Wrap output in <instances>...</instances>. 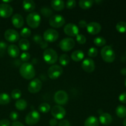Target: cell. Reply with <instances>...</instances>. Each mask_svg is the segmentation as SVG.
I'll use <instances>...</instances> for the list:
<instances>
[{"label": "cell", "mask_w": 126, "mask_h": 126, "mask_svg": "<svg viewBox=\"0 0 126 126\" xmlns=\"http://www.w3.org/2000/svg\"><path fill=\"white\" fill-rule=\"evenodd\" d=\"M21 76L26 79H32L35 76L34 66L30 63L25 62L22 64L19 69Z\"/></svg>", "instance_id": "1"}, {"label": "cell", "mask_w": 126, "mask_h": 126, "mask_svg": "<svg viewBox=\"0 0 126 126\" xmlns=\"http://www.w3.org/2000/svg\"><path fill=\"white\" fill-rule=\"evenodd\" d=\"M101 56L104 61L108 63H111L115 59V52L110 46H105L100 51Z\"/></svg>", "instance_id": "2"}, {"label": "cell", "mask_w": 126, "mask_h": 126, "mask_svg": "<svg viewBox=\"0 0 126 126\" xmlns=\"http://www.w3.org/2000/svg\"><path fill=\"white\" fill-rule=\"evenodd\" d=\"M43 59L44 61L48 64H54L58 59L57 52L51 48H48L43 52Z\"/></svg>", "instance_id": "3"}, {"label": "cell", "mask_w": 126, "mask_h": 126, "mask_svg": "<svg viewBox=\"0 0 126 126\" xmlns=\"http://www.w3.org/2000/svg\"><path fill=\"white\" fill-rule=\"evenodd\" d=\"M41 17L37 12H32L27 16V24L31 28H36L39 27L41 23Z\"/></svg>", "instance_id": "4"}, {"label": "cell", "mask_w": 126, "mask_h": 126, "mask_svg": "<svg viewBox=\"0 0 126 126\" xmlns=\"http://www.w3.org/2000/svg\"><path fill=\"white\" fill-rule=\"evenodd\" d=\"M63 73L62 66L58 65H53L48 69L47 74L49 77L52 79H56L60 77Z\"/></svg>", "instance_id": "5"}, {"label": "cell", "mask_w": 126, "mask_h": 126, "mask_svg": "<svg viewBox=\"0 0 126 126\" xmlns=\"http://www.w3.org/2000/svg\"><path fill=\"white\" fill-rule=\"evenodd\" d=\"M75 45V40L71 38H65L62 39L59 43L60 48L65 52L70 51L74 47Z\"/></svg>", "instance_id": "6"}, {"label": "cell", "mask_w": 126, "mask_h": 126, "mask_svg": "<svg viewBox=\"0 0 126 126\" xmlns=\"http://www.w3.org/2000/svg\"><path fill=\"white\" fill-rule=\"evenodd\" d=\"M40 119V114L37 111L33 110L28 113L25 117V123L28 125L33 126L36 124Z\"/></svg>", "instance_id": "7"}, {"label": "cell", "mask_w": 126, "mask_h": 126, "mask_svg": "<svg viewBox=\"0 0 126 126\" xmlns=\"http://www.w3.org/2000/svg\"><path fill=\"white\" fill-rule=\"evenodd\" d=\"M49 24L54 28H60L65 23V20L60 14H55L51 16L49 20Z\"/></svg>", "instance_id": "8"}, {"label": "cell", "mask_w": 126, "mask_h": 126, "mask_svg": "<svg viewBox=\"0 0 126 126\" xmlns=\"http://www.w3.org/2000/svg\"><path fill=\"white\" fill-rule=\"evenodd\" d=\"M54 100L58 105H65L68 100V95L64 91H58L54 94Z\"/></svg>", "instance_id": "9"}, {"label": "cell", "mask_w": 126, "mask_h": 126, "mask_svg": "<svg viewBox=\"0 0 126 126\" xmlns=\"http://www.w3.org/2000/svg\"><path fill=\"white\" fill-rule=\"evenodd\" d=\"M44 39L47 42H54L59 38V33L55 30L49 28L44 32Z\"/></svg>", "instance_id": "10"}, {"label": "cell", "mask_w": 126, "mask_h": 126, "mask_svg": "<svg viewBox=\"0 0 126 126\" xmlns=\"http://www.w3.org/2000/svg\"><path fill=\"white\" fill-rule=\"evenodd\" d=\"M42 86H43V84L39 79H33L28 84V90L30 93L36 94L40 91L42 88Z\"/></svg>", "instance_id": "11"}, {"label": "cell", "mask_w": 126, "mask_h": 126, "mask_svg": "<svg viewBox=\"0 0 126 126\" xmlns=\"http://www.w3.org/2000/svg\"><path fill=\"white\" fill-rule=\"evenodd\" d=\"M51 114L55 119H62L66 114L65 108L60 105H55L52 108Z\"/></svg>", "instance_id": "12"}, {"label": "cell", "mask_w": 126, "mask_h": 126, "mask_svg": "<svg viewBox=\"0 0 126 126\" xmlns=\"http://www.w3.org/2000/svg\"><path fill=\"white\" fill-rule=\"evenodd\" d=\"M64 32L70 36H76L79 34V28L76 25L73 23H67L64 27Z\"/></svg>", "instance_id": "13"}, {"label": "cell", "mask_w": 126, "mask_h": 126, "mask_svg": "<svg viewBox=\"0 0 126 126\" xmlns=\"http://www.w3.org/2000/svg\"><path fill=\"white\" fill-rule=\"evenodd\" d=\"M4 38L8 41L14 43L18 41L20 35L18 32L13 29H7L4 33Z\"/></svg>", "instance_id": "14"}, {"label": "cell", "mask_w": 126, "mask_h": 126, "mask_svg": "<svg viewBox=\"0 0 126 126\" xmlns=\"http://www.w3.org/2000/svg\"><path fill=\"white\" fill-rule=\"evenodd\" d=\"M13 9L11 5L7 3L0 4V16L4 18H7L12 14Z\"/></svg>", "instance_id": "15"}, {"label": "cell", "mask_w": 126, "mask_h": 126, "mask_svg": "<svg viewBox=\"0 0 126 126\" xmlns=\"http://www.w3.org/2000/svg\"><path fill=\"white\" fill-rule=\"evenodd\" d=\"M81 66H82V69L87 73L93 72L95 70V68L94 61L91 58L85 59L82 61Z\"/></svg>", "instance_id": "16"}, {"label": "cell", "mask_w": 126, "mask_h": 126, "mask_svg": "<svg viewBox=\"0 0 126 126\" xmlns=\"http://www.w3.org/2000/svg\"><path fill=\"white\" fill-rule=\"evenodd\" d=\"M87 31L91 34H97L99 33L102 29L100 24L97 22H92L88 23L87 26Z\"/></svg>", "instance_id": "17"}, {"label": "cell", "mask_w": 126, "mask_h": 126, "mask_svg": "<svg viewBox=\"0 0 126 126\" xmlns=\"http://www.w3.org/2000/svg\"><path fill=\"white\" fill-rule=\"evenodd\" d=\"M12 23L16 28H20L23 27L24 24V20L20 14H16L12 17Z\"/></svg>", "instance_id": "18"}, {"label": "cell", "mask_w": 126, "mask_h": 126, "mask_svg": "<svg viewBox=\"0 0 126 126\" xmlns=\"http://www.w3.org/2000/svg\"><path fill=\"white\" fill-rule=\"evenodd\" d=\"M99 121L101 124H103V125L108 126L110 125L112 123L113 119H112V116L109 113H102L100 116Z\"/></svg>", "instance_id": "19"}, {"label": "cell", "mask_w": 126, "mask_h": 126, "mask_svg": "<svg viewBox=\"0 0 126 126\" xmlns=\"http://www.w3.org/2000/svg\"><path fill=\"white\" fill-rule=\"evenodd\" d=\"M7 53L11 57H17L20 54L18 47L15 44H11L7 47Z\"/></svg>", "instance_id": "20"}, {"label": "cell", "mask_w": 126, "mask_h": 126, "mask_svg": "<svg viewBox=\"0 0 126 126\" xmlns=\"http://www.w3.org/2000/svg\"><path fill=\"white\" fill-rule=\"evenodd\" d=\"M23 9L27 12H32L35 9V2L33 0H24L22 2Z\"/></svg>", "instance_id": "21"}, {"label": "cell", "mask_w": 126, "mask_h": 126, "mask_svg": "<svg viewBox=\"0 0 126 126\" xmlns=\"http://www.w3.org/2000/svg\"><path fill=\"white\" fill-rule=\"evenodd\" d=\"M50 4L52 7L55 11H62L65 7V2L62 0H52Z\"/></svg>", "instance_id": "22"}, {"label": "cell", "mask_w": 126, "mask_h": 126, "mask_svg": "<svg viewBox=\"0 0 126 126\" xmlns=\"http://www.w3.org/2000/svg\"><path fill=\"white\" fill-rule=\"evenodd\" d=\"M84 57V54L81 50H76L73 52L71 55V58L75 62H80Z\"/></svg>", "instance_id": "23"}, {"label": "cell", "mask_w": 126, "mask_h": 126, "mask_svg": "<svg viewBox=\"0 0 126 126\" xmlns=\"http://www.w3.org/2000/svg\"><path fill=\"white\" fill-rule=\"evenodd\" d=\"M84 126H99L98 119L94 116L88 117L85 121Z\"/></svg>", "instance_id": "24"}, {"label": "cell", "mask_w": 126, "mask_h": 126, "mask_svg": "<svg viewBox=\"0 0 126 126\" xmlns=\"http://www.w3.org/2000/svg\"><path fill=\"white\" fill-rule=\"evenodd\" d=\"M30 42L28 39H21L18 41V46L20 49L23 50H28L30 48Z\"/></svg>", "instance_id": "25"}, {"label": "cell", "mask_w": 126, "mask_h": 126, "mask_svg": "<svg viewBox=\"0 0 126 126\" xmlns=\"http://www.w3.org/2000/svg\"><path fill=\"white\" fill-rule=\"evenodd\" d=\"M116 113L120 118H124L126 117V107L124 105H119L116 109Z\"/></svg>", "instance_id": "26"}, {"label": "cell", "mask_w": 126, "mask_h": 126, "mask_svg": "<svg viewBox=\"0 0 126 126\" xmlns=\"http://www.w3.org/2000/svg\"><path fill=\"white\" fill-rule=\"evenodd\" d=\"M94 1L92 0H80L79 5L83 9H87L91 7L93 5Z\"/></svg>", "instance_id": "27"}, {"label": "cell", "mask_w": 126, "mask_h": 126, "mask_svg": "<svg viewBox=\"0 0 126 126\" xmlns=\"http://www.w3.org/2000/svg\"><path fill=\"white\" fill-rule=\"evenodd\" d=\"M15 105H16V108L18 110H24L27 107V102L24 99H18L16 102Z\"/></svg>", "instance_id": "28"}, {"label": "cell", "mask_w": 126, "mask_h": 126, "mask_svg": "<svg viewBox=\"0 0 126 126\" xmlns=\"http://www.w3.org/2000/svg\"><path fill=\"white\" fill-rule=\"evenodd\" d=\"M11 101L9 95L6 93H0V105H7Z\"/></svg>", "instance_id": "29"}, {"label": "cell", "mask_w": 126, "mask_h": 126, "mask_svg": "<svg viewBox=\"0 0 126 126\" xmlns=\"http://www.w3.org/2000/svg\"><path fill=\"white\" fill-rule=\"evenodd\" d=\"M70 59L67 54H62L59 57V62L63 66H66L70 63Z\"/></svg>", "instance_id": "30"}, {"label": "cell", "mask_w": 126, "mask_h": 126, "mask_svg": "<svg viewBox=\"0 0 126 126\" xmlns=\"http://www.w3.org/2000/svg\"><path fill=\"white\" fill-rule=\"evenodd\" d=\"M94 43L97 46L101 47L105 45L107 41H106V39L103 37L98 36L95 38L94 40Z\"/></svg>", "instance_id": "31"}, {"label": "cell", "mask_w": 126, "mask_h": 126, "mask_svg": "<svg viewBox=\"0 0 126 126\" xmlns=\"http://www.w3.org/2000/svg\"><path fill=\"white\" fill-rule=\"evenodd\" d=\"M50 109V106L47 103H42L38 107V110L40 112L43 113H46L49 111Z\"/></svg>", "instance_id": "32"}, {"label": "cell", "mask_w": 126, "mask_h": 126, "mask_svg": "<svg viewBox=\"0 0 126 126\" xmlns=\"http://www.w3.org/2000/svg\"><path fill=\"white\" fill-rule=\"evenodd\" d=\"M116 28L117 31L120 33H125L126 32V22H119L116 25Z\"/></svg>", "instance_id": "33"}, {"label": "cell", "mask_w": 126, "mask_h": 126, "mask_svg": "<svg viewBox=\"0 0 126 126\" xmlns=\"http://www.w3.org/2000/svg\"><path fill=\"white\" fill-rule=\"evenodd\" d=\"M21 96H22V92H21L20 90L18 89L13 90L11 92V97L14 99L18 100L20 98Z\"/></svg>", "instance_id": "34"}, {"label": "cell", "mask_w": 126, "mask_h": 126, "mask_svg": "<svg viewBox=\"0 0 126 126\" xmlns=\"http://www.w3.org/2000/svg\"><path fill=\"white\" fill-rule=\"evenodd\" d=\"M41 12L42 14L45 17H50L51 15H52V11L50 9V8L49 7H44L43 8H41Z\"/></svg>", "instance_id": "35"}, {"label": "cell", "mask_w": 126, "mask_h": 126, "mask_svg": "<svg viewBox=\"0 0 126 126\" xmlns=\"http://www.w3.org/2000/svg\"><path fill=\"white\" fill-rule=\"evenodd\" d=\"M31 34H32V32H31L30 29L27 27H24L20 32L21 36L23 37V38H28L31 35Z\"/></svg>", "instance_id": "36"}, {"label": "cell", "mask_w": 126, "mask_h": 126, "mask_svg": "<svg viewBox=\"0 0 126 126\" xmlns=\"http://www.w3.org/2000/svg\"><path fill=\"white\" fill-rule=\"evenodd\" d=\"M87 54L91 57H95L98 54V50L95 47H91L88 50Z\"/></svg>", "instance_id": "37"}, {"label": "cell", "mask_w": 126, "mask_h": 126, "mask_svg": "<svg viewBox=\"0 0 126 126\" xmlns=\"http://www.w3.org/2000/svg\"><path fill=\"white\" fill-rule=\"evenodd\" d=\"M76 41L80 44H84L86 42V38L82 34H78L76 36Z\"/></svg>", "instance_id": "38"}, {"label": "cell", "mask_w": 126, "mask_h": 126, "mask_svg": "<svg viewBox=\"0 0 126 126\" xmlns=\"http://www.w3.org/2000/svg\"><path fill=\"white\" fill-rule=\"evenodd\" d=\"M76 2L75 0H69L66 2V7L69 9H71L74 8V7L76 6Z\"/></svg>", "instance_id": "39"}, {"label": "cell", "mask_w": 126, "mask_h": 126, "mask_svg": "<svg viewBox=\"0 0 126 126\" xmlns=\"http://www.w3.org/2000/svg\"><path fill=\"white\" fill-rule=\"evenodd\" d=\"M30 59V55L28 52H23L20 55V59L23 62H27Z\"/></svg>", "instance_id": "40"}, {"label": "cell", "mask_w": 126, "mask_h": 126, "mask_svg": "<svg viewBox=\"0 0 126 126\" xmlns=\"http://www.w3.org/2000/svg\"><path fill=\"white\" fill-rule=\"evenodd\" d=\"M9 117H10V118H11V120L15 121L17 120L18 118V113L16 111H12L11 113H10Z\"/></svg>", "instance_id": "41"}, {"label": "cell", "mask_w": 126, "mask_h": 126, "mask_svg": "<svg viewBox=\"0 0 126 126\" xmlns=\"http://www.w3.org/2000/svg\"><path fill=\"white\" fill-rule=\"evenodd\" d=\"M119 100L121 103H126V92L121 94L119 96Z\"/></svg>", "instance_id": "42"}, {"label": "cell", "mask_w": 126, "mask_h": 126, "mask_svg": "<svg viewBox=\"0 0 126 126\" xmlns=\"http://www.w3.org/2000/svg\"><path fill=\"white\" fill-rule=\"evenodd\" d=\"M33 40L37 44H39L42 41V37L39 34H35L34 36L33 37Z\"/></svg>", "instance_id": "43"}, {"label": "cell", "mask_w": 126, "mask_h": 126, "mask_svg": "<svg viewBox=\"0 0 126 126\" xmlns=\"http://www.w3.org/2000/svg\"><path fill=\"white\" fill-rule=\"evenodd\" d=\"M7 48V44L4 41H0V53L4 52Z\"/></svg>", "instance_id": "44"}, {"label": "cell", "mask_w": 126, "mask_h": 126, "mask_svg": "<svg viewBox=\"0 0 126 126\" xmlns=\"http://www.w3.org/2000/svg\"><path fill=\"white\" fill-rule=\"evenodd\" d=\"M59 126H71V124L68 120L63 119L59 123Z\"/></svg>", "instance_id": "45"}, {"label": "cell", "mask_w": 126, "mask_h": 126, "mask_svg": "<svg viewBox=\"0 0 126 126\" xmlns=\"http://www.w3.org/2000/svg\"><path fill=\"white\" fill-rule=\"evenodd\" d=\"M0 126H10V121L8 119H2L0 121Z\"/></svg>", "instance_id": "46"}, {"label": "cell", "mask_w": 126, "mask_h": 126, "mask_svg": "<svg viewBox=\"0 0 126 126\" xmlns=\"http://www.w3.org/2000/svg\"><path fill=\"white\" fill-rule=\"evenodd\" d=\"M79 26L81 28H86V27H87V23L86 22V20H80L79 22V23H78Z\"/></svg>", "instance_id": "47"}, {"label": "cell", "mask_w": 126, "mask_h": 126, "mask_svg": "<svg viewBox=\"0 0 126 126\" xmlns=\"http://www.w3.org/2000/svg\"><path fill=\"white\" fill-rule=\"evenodd\" d=\"M39 46H40V47L42 48V49H46L48 46L47 42L46 41H42L39 43Z\"/></svg>", "instance_id": "48"}, {"label": "cell", "mask_w": 126, "mask_h": 126, "mask_svg": "<svg viewBox=\"0 0 126 126\" xmlns=\"http://www.w3.org/2000/svg\"><path fill=\"white\" fill-rule=\"evenodd\" d=\"M57 120L55 118H52L49 121V124L50 126H55L57 124Z\"/></svg>", "instance_id": "49"}, {"label": "cell", "mask_w": 126, "mask_h": 126, "mask_svg": "<svg viewBox=\"0 0 126 126\" xmlns=\"http://www.w3.org/2000/svg\"><path fill=\"white\" fill-rule=\"evenodd\" d=\"M11 126H25L23 125L22 123H20V122L14 121L13 122V123H12Z\"/></svg>", "instance_id": "50"}, {"label": "cell", "mask_w": 126, "mask_h": 126, "mask_svg": "<svg viewBox=\"0 0 126 126\" xmlns=\"http://www.w3.org/2000/svg\"><path fill=\"white\" fill-rule=\"evenodd\" d=\"M121 73L122 75H124V76H126V68H123L121 70Z\"/></svg>", "instance_id": "51"}, {"label": "cell", "mask_w": 126, "mask_h": 126, "mask_svg": "<svg viewBox=\"0 0 126 126\" xmlns=\"http://www.w3.org/2000/svg\"><path fill=\"white\" fill-rule=\"evenodd\" d=\"M123 125L124 126H126V118L124 119V121H123Z\"/></svg>", "instance_id": "52"}, {"label": "cell", "mask_w": 126, "mask_h": 126, "mask_svg": "<svg viewBox=\"0 0 126 126\" xmlns=\"http://www.w3.org/2000/svg\"><path fill=\"white\" fill-rule=\"evenodd\" d=\"M95 2L97 3V2H102V1H95Z\"/></svg>", "instance_id": "53"}, {"label": "cell", "mask_w": 126, "mask_h": 126, "mask_svg": "<svg viewBox=\"0 0 126 126\" xmlns=\"http://www.w3.org/2000/svg\"><path fill=\"white\" fill-rule=\"evenodd\" d=\"M124 82H125V85H126V78L125 79V81H124Z\"/></svg>", "instance_id": "54"}]
</instances>
